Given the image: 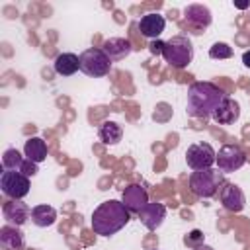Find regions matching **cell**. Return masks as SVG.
<instances>
[{
  "instance_id": "1",
  "label": "cell",
  "mask_w": 250,
  "mask_h": 250,
  "mask_svg": "<svg viewBox=\"0 0 250 250\" xmlns=\"http://www.w3.org/2000/svg\"><path fill=\"white\" fill-rule=\"evenodd\" d=\"M227 94L213 82H193L188 88V113L197 119L213 117L217 107L225 102Z\"/></svg>"
},
{
  "instance_id": "2",
  "label": "cell",
  "mask_w": 250,
  "mask_h": 250,
  "mask_svg": "<svg viewBox=\"0 0 250 250\" xmlns=\"http://www.w3.org/2000/svg\"><path fill=\"white\" fill-rule=\"evenodd\" d=\"M131 219V211L119 199H107L100 203L92 213V230L100 236H111L119 232Z\"/></svg>"
},
{
  "instance_id": "3",
  "label": "cell",
  "mask_w": 250,
  "mask_h": 250,
  "mask_svg": "<svg viewBox=\"0 0 250 250\" xmlns=\"http://www.w3.org/2000/svg\"><path fill=\"white\" fill-rule=\"evenodd\" d=\"M225 184V174L219 168H207V170H195L189 176V189L203 199L213 197L217 191H221Z\"/></svg>"
},
{
  "instance_id": "4",
  "label": "cell",
  "mask_w": 250,
  "mask_h": 250,
  "mask_svg": "<svg viewBox=\"0 0 250 250\" xmlns=\"http://www.w3.org/2000/svg\"><path fill=\"white\" fill-rule=\"evenodd\" d=\"M162 57L172 68H186L193 59V45L186 35H174L164 41Z\"/></svg>"
},
{
  "instance_id": "5",
  "label": "cell",
  "mask_w": 250,
  "mask_h": 250,
  "mask_svg": "<svg viewBox=\"0 0 250 250\" xmlns=\"http://www.w3.org/2000/svg\"><path fill=\"white\" fill-rule=\"evenodd\" d=\"M111 62L113 61L104 53V49L90 47L80 55V70L92 78H102V76L109 74Z\"/></svg>"
},
{
  "instance_id": "6",
  "label": "cell",
  "mask_w": 250,
  "mask_h": 250,
  "mask_svg": "<svg viewBox=\"0 0 250 250\" xmlns=\"http://www.w3.org/2000/svg\"><path fill=\"white\" fill-rule=\"evenodd\" d=\"M2 193L10 199H23L29 193V178L16 170H4L0 176Z\"/></svg>"
},
{
  "instance_id": "7",
  "label": "cell",
  "mask_w": 250,
  "mask_h": 250,
  "mask_svg": "<svg viewBox=\"0 0 250 250\" xmlns=\"http://www.w3.org/2000/svg\"><path fill=\"white\" fill-rule=\"evenodd\" d=\"M215 160H217V152L209 143H193L186 150V162L193 172L213 168Z\"/></svg>"
},
{
  "instance_id": "8",
  "label": "cell",
  "mask_w": 250,
  "mask_h": 250,
  "mask_svg": "<svg viewBox=\"0 0 250 250\" xmlns=\"http://www.w3.org/2000/svg\"><path fill=\"white\" fill-rule=\"evenodd\" d=\"M215 164L223 174H230L246 164V154L238 145H223L217 152Z\"/></svg>"
},
{
  "instance_id": "9",
  "label": "cell",
  "mask_w": 250,
  "mask_h": 250,
  "mask_svg": "<svg viewBox=\"0 0 250 250\" xmlns=\"http://www.w3.org/2000/svg\"><path fill=\"white\" fill-rule=\"evenodd\" d=\"M219 199L223 203V207L227 211H232V213H240L246 205V197H244V191L232 184V182H225L221 191H219Z\"/></svg>"
},
{
  "instance_id": "10",
  "label": "cell",
  "mask_w": 250,
  "mask_h": 250,
  "mask_svg": "<svg viewBox=\"0 0 250 250\" xmlns=\"http://www.w3.org/2000/svg\"><path fill=\"white\" fill-rule=\"evenodd\" d=\"M121 201L131 213H141V209L148 203V193L141 184H129L121 193Z\"/></svg>"
},
{
  "instance_id": "11",
  "label": "cell",
  "mask_w": 250,
  "mask_h": 250,
  "mask_svg": "<svg viewBox=\"0 0 250 250\" xmlns=\"http://www.w3.org/2000/svg\"><path fill=\"white\" fill-rule=\"evenodd\" d=\"M2 213L4 219L14 225V227H21L23 223H27V219L31 217V209L27 203H23L21 199H10L2 205Z\"/></svg>"
},
{
  "instance_id": "12",
  "label": "cell",
  "mask_w": 250,
  "mask_h": 250,
  "mask_svg": "<svg viewBox=\"0 0 250 250\" xmlns=\"http://www.w3.org/2000/svg\"><path fill=\"white\" fill-rule=\"evenodd\" d=\"M184 20L193 29H205V27L211 25L213 16H211V10L207 6H203V4H189L184 10Z\"/></svg>"
},
{
  "instance_id": "13",
  "label": "cell",
  "mask_w": 250,
  "mask_h": 250,
  "mask_svg": "<svg viewBox=\"0 0 250 250\" xmlns=\"http://www.w3.org/2000/svg\"><path fill=\"white\" fill-rule=\"evenodd\" d=\"M164 27H166V20L156 12H148L139 20V31L146 39H156L164 31Z\"/></svg>"
},
{
  "instance_id": "14",
  "label": "cell",
  "mask_w": 250,
  "mask_h": 250,
  "mask_svg": "<svg viewBox=\"0 0 250 250\" xmlns=\"http://www.w3.org/2000/svg\"><path fill=\"white\" fill-rule=\"evenodd\" d=\"M139 217H141V223L148 230H156L164 223V219H166V207L162 203H146L141 209Z\"/></svg>"
},
{
  "instance_id": "15",
  "label": "cell",
  "mask_w": 250,
  "mask_h": 250,
  "mask_svg": "<svg viewBox=\"0 0 250 250\" xmlns=\"http://www.w3.org/2000/svg\"><path fill=\"white\" fill-rule=\"evenodd\" d=\"M240 117V105L238 102H234L232 98H225V102L217 107V111L213 113V121L219 125H230Z\"/></svg>"
},
{
  "instance_id": "16",
  "label": "cell",
  "mask_w": 250,
  "mask_h": 250,
  "mask_svg": "<svg viewBox=\"0 0 250 250\" xmlns=\"http://www.w3.org/2000/svg\"><path fill=\"white\" fill-rule=\"evenodd\" d=\"M102 49H104V53L111 61H121V59H125L133 51V45L125 37H109V39L104 41V47Z\"/></svg>"
},
{
  "instance_id": "17",
  "label": "cell",
  "mask_w": 250,
  "mask_h": 250,
  "mask_svg": "<svg viewBox=\"0 0 250 250\" xmlns=\"http://www.w3.org/2000/svg\"><path fill=\"white\" fill-rule=\"evenodd\" d=\"M0 246H2V250H23V246H25L23 232L14 225L2 227L0 229Z\"/></svg>"
},
{
  "instance_id": "18",
  "label": "cell",
  "mask_w": 250,
  "mask_h": 250,
  "mask_svg": "<svg viewBox=\"0 0 250 250\" xmlns=\"http://www.w3.org/2000/svg\"><path fill=\"white\" fill-rule=\"evenodd\" d=\"M53 68L61 76H72L76 70H80V57L74 53H61L57 55Z\"/></svg>"
},
{
  "instance_id": "19",
  "label": "cell",
  "mask_w": 250,
  "mask_h": 250,
  "mask_svg": "<svg viewBox=\"0 0 250 250\" xmlns=\"http://www.w3.org/2000/svg\"><path fill=\"white\" fill-rule=\"evenodd\" d=\"M23 154L27 160L39 164L47 158V143L41 139V137H31L25 141V146H23Z\"/></svg>"
},
{
  "instance_id": "20",
  "label": "cell",
  "mask_w": 250,
  "mask_h": 250,
  "mask_svg": "<svg viewBox=\"0 0 250 250\" xmlns=\"http://www.w3.org/2000/svg\"><path fill=\"white\" fill-rule=\"evenodd\" d=\"M98 137L104 145H117L123 139V129L115 121H104L98 127Z\"/></svg>"
},
{
  "instance_id": "21",
  "label": "cell",
  "mask_w": 250,
  "mask_h": 250,
  "mask_svg": "<svg viewBox=\"0 0 250 250\" xmlns=\"http://www.w3.org/2000/svg\"><path fill=\"white\" fill-rule=\"evenodd\" d=\"M31 221H33L35 227H41V229L51 227V225L57 221V211H55V207H51V205H47V203L35 205V207L31 209Z\"/></svg>"
},
{
  "instance_id": "22",
  "label": "cell",
  "mask_w": 250,
  "mask_h": 250,
  "mask_svg": "<svg viewBox=\"0 0 250 250\" xmlns=\"http://www.w3.org/2000/svg\"><path fill=\"white\" fill-rule=\"evenodd\" d=\"M25 160H27V158L21 156L16 148H6L4 154H2V166H4V170H16V172H21Z\"/></svg>"
},
{
  "instance_id": "23",
  "label": "cell",
  "mask_w": 250,
  "mask_h": 250,
  "mask_svg": "<svg viewBox=\"0 0 250 250\" xmlns=\"http://www.w3.org/2000/svg\"><path fill=\"white\" fill-rule=\"evenodd\" d=\"M209 57L211 59H230L232 57V47L229 43H223V41H217L209 47Z\"/></svg>"
},
{
  "instance_id": "24",
  "label": "cell",
  "mask_w": 250,
  "mask_h": 250,
  "mask_svg": "<svg viewBox=\"0 0 250 250\" xmlns=\"http://www.w3.org/2000/svg\"><path fill=\"white\" fill-rule=\"evenodd\" d=\"M184 244H186V246H189V248H197V246L205 244V242H203V232H201L199 229L189 230V232L184 236Z\"/></svg>"
},
{
  "instance_id": "25",
  "label": "cell",
  "mask_w": 250,
  "mask_h": 250,
  "mask_svg": "<svg viewBox=\"0 0 250 250\" xmlns=\"http://www.w3.org/2000/svg\"><path fill=\"white\" fill-rule=\"evenodd\" d=\"M162 49H164V41H160V39H156V41H152L148 45V51L152 55H162Z\"/></svg>"
},
{
  "instance_id": "26",
  "label": "cell",
  "mask_w": 250,
  "mask_h": 250,
  "mask_svg": "<svg viewBox=\"0 0 250 250\" xmlns=\"http://www.w3.org/2000/svg\"><path fill=\"white\" fill-rule=\"evenodd\" d=\"M242 62H244V66L250 68V51H244L242 53Z\"/></svg>"
},
{
  "instance_id": "27",
  "label": "cell",
  "mask_w": 250,
  "mask_h": 250,
  "mask_svg": "<svg viewBox=\"0 0 250 250\" xmlns=\"http://www.w3.org/2000/svg\"><path fill=\"white\" fill-rule=\"evenodd\" d=\"M234 6H236V8H240V10H244V8H248V6H250V2H236Z\"/></svg>"
},
{
  "instance_id": "28",
  "label": "cell",
  "mask_w": 250,
  "mask_h": 250,
  "mask_svg": "<svg viewBox=\"0 0 250 250\" xmlns=\"http://www.w3.org/2000/svg\"><path fill=\"white\" fill-rule=\"evenodd\" d=\"M193 250H215V248L209 246V244H201V246H197V248H193Z\"/></svg>"
}]
</instances>
